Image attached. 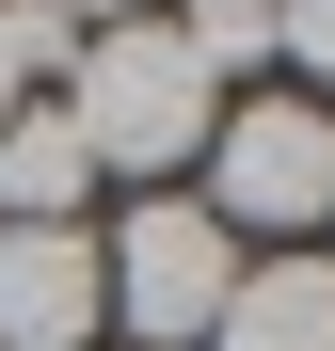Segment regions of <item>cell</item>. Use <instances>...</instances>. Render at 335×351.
Segmentation results:
<instances>
[{
  "mask_svg": "<svg viewBox=\"0 0 335 351\" xmlns=\"http://www.w3.org/2000/svg\"><path fill=\"white\" fill-rule=\"evenodd\" d=\"M48 112L80 128V160H96V176H128V192H176V176L208 160V128H223V80H208L160 16H128V32H80V48H64Z\"/></svg>",
  "mask_w": 335,
  "mask_h": 351,
  "instance_id": "6da1fadb",
  "label": "cell"
},
{
  "mask_svg": "<svg viewBox=\"0 0 335 351\" xmlns=\"http://www.w3.org/2000/svg\"><path fill=\"white\" fill-rule=\"evenodd\" d=\"M223 240H271V256H303V223H335V112L319 96H223V128H208V192H192Z\"/></svg>",
  "mask_w": 335,
  "mask_h": 351,
  "instance_id": "7a4b0ae2",
  "label": "cell"
},
{
  "mask_svg": "<svg viewBox=\"0 0 335 351\" xmlns=\"http://www.w3.org/2000/svg\"><path fill=\"white\" fill-rule=\"evenodd\" d=\"M223 287H240V240L192 192H128V223L96 240V319H128V351H208Z\"/></svg>",
  "mask_w": 335,
  "mask_h": 351,
  "instance_id": "3957f363",
  "label": "cell"
},
{
  "mask_svg": "<svg viewBox=\"0 0 335 351\" xmlns=\"http://www.w3.org/2000/svg\"><path fill=\"white\" fill-rule=\"evenodd\" d=\"M0 351H96V223H0Z\"/></svg>",
  "mask_w": 335,
  "mask_h": 351,
  "instance_id": "277c9868",
  "label": "cell"
},
{
  "mask_svg": "<svg viewBox=\"0 0 335 351\" xmlns=\"http://www.w3.org/2000/svg\"><path fill=\"white\" fill-rule=\"evenodd\" d=\"M208 351H335V256H240Z\"/></svg>",
  "mask_w": 335,
  "mask_h": 351,
  "instance_id": "5b68a950",
  "label": "cell"
},
{
  "mask_svg": "<svg viewBox=\"0 0 335 351\" xmlns=\"http://www.w3.org/2000/svg\"><path fill=\"white\" fill-rule=\"evenodd\" d=\"M96 208V160H80V128L48 96H16V128H0V223H80Z\"/></svg>",
  "mask_w": 335,
  "mask_h": 351,
  "instance_id": "8992f818",
  "label": "cell"
},
{
  "mask_svg": "<svg viewBox=\"0 0 335 351\" xmlns=\"http://www.w3.org/2000/svg\"><path fill=\"white\" fill-rule=\"evenodd\" d=\"M160 32H176L208 80H271V0H176Z\"/></svg>",
  "mask_w": 335,
  "mask_h": 351,
  "instance_id": "52a82bcc",
  "label": "cell"
},
{
  "mask_svg": "<svg viewBox=\"0 0 335 351\" xmlns=\"http://www.w3.org/2000/svg\"><path fill=\"white\" fill-rule=\"evenodd\" d=\"M271 64H303L288 96H319V112H335V0H271Z\"/></svg>",
  "mask_w": 335,
  "mask_h": 351,
  "instance_id": "ba28073f",
  "label": "cell"
},
{
  "mask_svg": "<svg viewBox=\"0 0 335 351\" xmlns=\"http://www.w3.org/2000/svg\"><path fill=\"white\" fill-rule=\"evenodd\" d=\"M0 128H16V64H0Z\"/></svg>",
  "mask_w": 335,
  "mask_h": 351,
  "instance_id": "9c48e42d",
  "label": "cell"
}]
</instances>
